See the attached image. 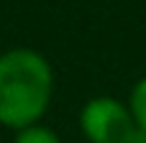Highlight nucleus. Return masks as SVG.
<instances>
[{"mask_svg": "<svg viewBox=\"0 0 146 143\" xmlns=\"http://www.w3.org/2000/svg\"><path fill=\"white\" fill-rule=\"evenodd\" d=\"M13 143H62V138H59L51 128H46V125L36 123V125H28V128L15 130Z\"/></svg>", "mask_w": 146, "mask_h": 143, "instance_id": "obj_4", "label": "nucleus"}, {"mask_svg": "<svg viewBox=\"0 0 146 143\" xmlns=\"http://www.w3.org/2000/svg\"><path fill=\"white\" fill-rule=\"evenodd\" d=\"M126 105H128V110H131V115H133L139 130L146 136V77H141V79L133 84V90H131Z\"/></svg>", "mask_w": 146, "mask_h": 143, "instance_id": "obj_3", "label": "nucleus"}, {"mask_svg": "<svg viewBox=\"0 0 146 143\" xmlns=\"http://www.w3.org/2000/svg\"><path fill=\"white\" fill-rule=\"evenodd\" d=\"M54 95V69L33 49L0 54V125L21 130L36 125Z\"/></svg>", "mask_w": 146, "mask_h": 143, "instance_id": "obj_1", "label": "nucleus"}, {"mask_svg": "<svg viewBox=\"0 0 146 143\" xmlns=\"http://www.w3.org/2000/svg\"><path fill=\"white\" fill-rule=\"evenodd\" d=\"M80 128L90 143H146L126 102L115 97H92L80 110Z\"/></svg>", "mask_w": 146, "mask_h": 143, "instance_id": "obj_2", "label": "nucleus"}]
</instances>
